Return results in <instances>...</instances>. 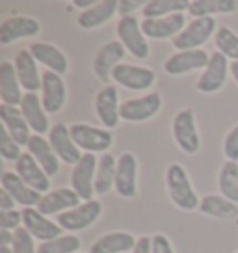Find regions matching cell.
Masks as SVG:
<instances>
[{"label": "cell", "instance_id": "cell-4", "mask_svg": "<svg viewBox=\"0 0 238 253\" xmlns=\"http://www.w3.org/2000/svg\"><path fill=\"white\" fill-rule=\"evenodd\" d=\"M214 17H201V19H192L190 24H186L184 28L175 40H171V45L177 48V52L181 50H198L203 43L212 38L216 30Z\"/></svg>", "mask_w": 238, "mask_h": 253}, {"label": "cell", "instance_id": "cell-6", "mask_svg": "<svg viewBox=\"0 0 238 253\" xmlns=\"http://www.w3.org/2000/svg\"><path fill=\"white\" fill-rule=\"evenodd\" d=\"M99 158L93 153H84L71 171V188L82 201H91L95 194V173Z\"/></svg>", "mask_w": 238, "mask_h": 253}, {"label": "cell", "instance_id": "cell-26", "mask_svg": "<svg viewBox=\"0 0 238 253\" xmlns=\"http://www.w3.org/2000/svg\"><path fill=\"white\" fill-rule=\"evenodd\" d=\"M26 147H28V153L36 158V162L43 168V171H45L48 177H52V175L58 173V169H60V158H58V155L54 153L50 142L45 140V136L32 134Z\"/></svg>", "mask_w": 238, "mask_h": 253}, {"label": "cell", "instance_id": "cell-33", "mask_svg": "<svg viewBox=\"0 0 238 253\" xmlns=\"http://www.w3.org/2000/svg\"><path fill=\"white\" fill-rule=\"evenodd\" d=\"M238 9V2L235 0H192L190 11L192 19L212 17L216 13H235Z\"/></svg>", "mask_w": 238, "mask_h": 253}, {"label": "cell", "instance_id": "cell-28", "mask_svg": "<svg viewBox=\"0 0 238 253\" xmlns=\"http://www.w3.org/2000/svg\"><path fill=\"white\" fill-rule=\"evenodd\" d=\"M24 95L21 93V82L17 79L15 63H0V99L2 104L8 106H21Z\"/></svg>", "mask_w": 238, "mask_h": 253}, {"label": "cell", "instance_id": "cell-21", "mask_svg": "<svg viewBox=\"0 0 238 253\" xmlns=\"http://www.w3.org/2000/svg\"><path fill=\"white\" fill-rule=\"evenodd\" d=\"M80 201L82 199L77 196V192L73 188H58L45 194L41 198L40 205L36 207V209L43 216H52V214L60 216L62 212H67V211H71L75 207H79Z\"/></svg>", "mask_w": 238, "mask_h": 253}, {"label": "cell", "instance_id": "cell-32", "mask_svg": "<svg viewBox=\"0 0 238 253\" xmlns=\"http://www.w3.org/2000/svg\"><path fill=\"white\" fill-rule=\"evenodd\" d=\"M116 171H118V158L104 153L97 162V173H95V194L104 196L108 194L114 184H116Z\"/></svg>", "mask_w": 238, "mask_h": 253}, {"label": "cell", "instance_id": "cell-24", "mask_svg": "<svg viewBox=\"0 0 238 253\" xmlns=\"http://www.w3.org/2000/svg\"><path fill=\"white\" fill-rule=\"evenodd\" d=\"M21 112H23L26 123L30 126V130H34V134L43 136L45 132H50V123H48V116L43 103H41V97L38 93H24L23 103H21Z\"/></svg>", "mask_w": 238, "mask_h": 253}, {"label": "cell", "instance_id": "cell-14", "mask_svg": "<svg viewBox=\"0 0 238 253\" xmlns=\"http://www.w3.org/2000/svg\"><path fill=\"white\" fill-rule=\"evenodd\" d=\"M210 54L198 48V50H181L177 54H171L164 62V71L171 77H179V75H186V73L198 71V69H205L208 65Z\"/></svg>", "mask_w": 238, "mask_h": 253}, {"label": "cell", "instance_id": "cell-47", "mask_svg": "<svg viewBox=\"0 0 238 253\" xmlns=\"http://www.w3.org/2000/svg\"><path fill=\"white\" fill-rule=\"evenodd\" d=\"M95 4L97 2H93V0H75V6H77V8H82L84 11L89 8H93Z\"/></svg>", "mask_w": 238, "mask_h": 253}, {"label": "cell", "instance_id": "cell-1", "mask_svg": "<svg viewBox=\"0 0 238 253\" xmlns=\"http://www.w3.org/2000/svg\"><path fill=\"white\" fill-rule=\"evenodd\" d=\"M166 186L167 194H169L175 207H179L181 211H196V209H199L201 199L198 198L196 190L192 186L190 177L186 173L184 166L177 164V162L167 166Z\"/></svg>", "mask_w": 238, "mask_h": 253}, {"label": "cell", "instance_id": "cell-22", "mask_svg": "<svg viewBox=\"0 0 238 253\" xmlns=\"http://www.w3.org/2000/svg\"><path fill=\"white\" fill-rule=\"evenodd\" d=\"M15 173L23 179L30 188H34L36 192H47L50 188V177H48L43 168L36 162V158L26 151L21 155V158L15 162Z\"/></svg>", "mask_w": 238, "mask_h": 253}, {"label": "cell", "instance_id": "cell-45", "mask_svg": "<svg viewBox=\"0 0 238 253\" xmlns=\"http://www.w3.org/2000/svg\"><path fill=\"white\" fill-rule=\"evenodd\" d=\"M0 211H15V199L6 190H0Z\"/></svg>", "mask_w": 238, "mask_h": 253}, {"label": "cell", "instance_id": "cell-34", "mask_svg": "<svg viewBox=\"0 0 238 253\" xmlns=\"http://www.w3.org/2000/svg\"><path fill=\"white\" fill-rule=\"evenodd\" d=\"M218 188L225 199L238 203V162H223L218 173Z\"/></svg>", "mask_w": 238, "mask_h": 253}, {"label": "cell", "instance_id": "cell-13", "mask_svg": "<svg viewBox=\"0 0 238 253\" xmlns=\"http://www.w3.org/2000/svg\"><path fill=\"white\" fill-rule=\"evenodd\" d=\"M186 28L184 13L160 17V19H143L142 32L149 40H175Z\"/></svg>", "mask_w": 238, "mask_h": 253}, {"label": "cell", "instance_id": "cell-5", "mask_svg": "<svg viewBox=\"0 0 238 253\" xmlns=\"http://www.w3.org/2000/svg\"><path fill=\"white\" fill-rule=\"evenodd\" d=\"M116 32H118L119 43L134 58L145 60L149 56V43L145 40V34L142 32V23H138L134 15L121 17L118 21Z\"/></svg>", "mask_w": 238, "mask_h": 253}, {"label": "cell", "instance_id": "cell-48", "mask_svg": "<svg viewBox=\"0 0 238 253\" xmlns=\"http://www.w3.org/2000/svg\"><path fill=\"white\" fill-rule=\"evenodd\" d=\"M231 77L238 84V62H231Z\"/></svg>", "mask_w": 238, "mask_h": 253}, {"label": "cell", "instance_id": "cell-23", "mask_svg": "<svg viewBox=\"0 0 238 253\" xmlns=\"http://www.w3.org/2000/svg\"><path fill=\"white\" fill-rule=\"evenodd\" d=\"M0 184H2V188L6 190L11 198L15 199V203L23 205L24 209L26 207H38L41 198H43L40 192L30 188L15 171H4V173L0 175Z\"/></svg>", "mask_w": 238, "mask_h": 253}, {"label": "cell", "instance_id": "cell-25", "mask_svg": "<svg viewBox=\"0 0 238 253\" xmlns=\"http://www.w3.org/2000/svg\"><path fill=\"white\" fill-rule=\"evenodd\" d=\"M0 119L2 125L9 132V136L17 142V145H28L30 142V126L24 119L21 108L17 106H8V104H0Z\"/></svg>", "mask_w": 238, "mask_h": 253}, {"label": "cell", "instance_id": "cell-9", "mask_svg": "<svg viewBox=\"0 0 238 253\" xmlns=\"http://www.w3.org/2000/svg\"><path fill=\"white\" fill-rule=\"evenodd\" d=\"M231 73V63L229 60L222 54V52H212L210 54V60H208V65H206L201 77L198 79V84H196V89L201 91V93H216L220 91L227 80V75Z\"/></svg>", "mask_w": 238, "mask_h": 253}, {"label": "cell", "instance_id": "cell-15", "mask_svg": "<svg viewBox=\"0 0 238 253\" xmlns=\"http://www.w3.org/2000/svg\"><path fill=\"white\" fill-rule=\"evenodd\" d=\"M41 103L47 114H56L64 108L67 99V89L62 75L52 71H45L41 77Z\"/></svg>", "mask_w": 238, "mask_h": 253}, {"label": "cell", "instance_id": "cell-3", "mask_svg": "<svg viewBox=\"0 0 238 253\" xmlns=\"http://www.w3.org/2000/svg\"><path fill=\"white\" fill-rule=\"evenodd\" d=\"M171 132L173 140L179 145V149L186 155H196L201 147L199 140L198 125H196V116L192 108H183L175 114L173 123H171Z\"/></svg>", "mask_w": 238, "mask_h": 253}, {"label": "cell", "instance_id": "cell-29", "mask_svg": "<svg viewBox=\"0 0 238 253\" xmlns=\"http://www.w3.org/2000/svg\"><path fill=\"white\" fill-rule=\"evenodd\" d=\"M136 242L138 238L127 231H112L97 238L89 248V253H127L134 250Z\"/></svg>", "mask_w": 238, "mask_h": 253}, {"label": "cell", "instance_id": "cell-40", "mask_svg": "<svg viewBox=\"0 0 238 253\" xmlns=\"http://www.w3.org/2000/svg\"><path fill=\"white\" fill-rule=\"evenodd\" d=\"M223 155L231 162H238V125L231 128L223 140Z\"/></svg>", "mask_w": 238, "mask_h": 253}, {"label": "cell", "instance_id": "cell-37", "mask_svg": "<svg viewBox=\"0 0 238 253\" xmlns=\"http://www.w3.org/2000/svg\"><path fill=\"white\" fill-rule=\"evenodd\" d=\"M80 248V238L75 235H62V237L41 242L38 246V253H77Z\"/></svg>", "mask_w": 238, "mask_h": 253}, {"label": "cell", "instance_id": "cell-36", "mask_svg": "<svg viewBox=\"0 0 238 253\" xmlns=\"http://www.w3.org/2000/svg\"><path fill=\"white\" fill-rule=\"evenodd\" d=\"M214 45L218 52H222L227 60L231 62H238V34L227 28V26H220L214 36Z\"/></svg>", "mask_w": 238, "mask_h": 253}, {"label": "cell", "instance_id": "cell-19", "mask_svg": "<svg viewBox=\"0 0 238 253\" xmlns=\"http://www.w3.org/2000/svg\"><path fill=\"white\" fill-rule=\"evenodd\" d=\"M125 47L119 41H110L104 47L97 50L95 60H93V73L101 82L108 86V80L112 79V71L118 67L123 56H125Z\"/></svg>", "mask_w": 238, "mask_h": 253}, {"label": "cell", "instance_id": "cell-27", "mask_svg": "<svg viewBox=\"0 0 238 253\" xmlns=\"http://www.w3.org/2000/svg\"><path fill=\"white\" fill-rule=\"evenodd\" d=\"M30 52L36 58L38 63H43L47 67V71L58 73V75H65L69 71V62L65 54L58 47L45 43V41H38L30 47Z\"/></svg>", "mask_w": 238, "mask_h": 253}, {"label": "cell", "instance_id": "cell-8", "mask_svg": "<svg viewBox=\"0 0 238 253\" xmlns=\"http://www.w3.org/2000/svg\"><path fill=\"white\" fill-rule=\"evenodd\" d=\"M101 212H103L101 201H97V199L84 201V203H80L79 207H75L71 211L60 214L58 216V225L64 231L77 233V231L87 229L89 225H93L97 218L101 216Z\"/></svg>", "mask_w": 238, "mask_h": 253}, {"label": "cell", "instance_id": "cell-7", "mask_svg": "<svg viewBox=\"0 0 238 253\" xmlns=\"http://www.w3.org/2000/svg\"><path fill=\"white\" fill-rule=\"evenodd\" d=\"M160 108H162V97L157 91H151V93L121 103L119 118L128 123H142V121L155 118Z\"/></svg>", "mask_w": 238, "mask_h": 253}, {"label": "cell", "instance_id": "cell-41", "mask_svg": "<svg viewBox=\"0 0 238 253\" xmlns=\"http://www.w3.org/2000/svg\"><path fill=\"white\" fill-rule=\"evenodd\" d=\"M23 223V212L19 211H0V229L15 231Z\"/></svg>", "mask_w": 238, "mask_h": 253}, {"label": "cell", "instance_id": "cell-35", "mask_svg": "<svg viewBox=\"0 0 238 253\" xmlns=\"http://www.w3.org/2000/svg\"><path fill=\"white\" fill-rule=\"evenodd\" d=\"M190 8L188 0H149L143 6V19H160V17L184 13V9Z\"/></svg>", "mask_w": 238, "mask_h": 253}, {"label": "cell", "instance_id": "cell-20", "mask_svg": "<svg viewBox=\"0 0 238 253\" xmlns=\"http://www.w3.org/2000/svg\"><path fill=\"white\" fill-rule=\"evenodd\" d=\"M15 71H17V79L21 82V87H23L26 93H38L41 89V77L40 69H38V62L32 56L30 48H23L19 50L15 56Z\"/></svg>", "mask_w": 238, "mask_h": 253}, {"label": "cell", "instance_id": "cell-43", "mask_svg": "<svg viewBox=\"0 0 238 253\" xmlns=\"http://www.w3.org/2000/svg\"><path fill=\"white\" fill-rule=\"evenodd\" d=\"M145 4H147V2H143V0H119L118 13L121 17H130L136 9L145 6Z\"/></svg>", "mask_w": 238, "mask_h": 253}, {"label": "cell", "instance_id": "cell-10", "mask_svg": "<svg viewBox=\"0 0 238 253\" xmlns=\"http://www.w3.org/2000/svg\"><path fill=\"white\" fill-rule=\"evenodd\" d=\"M112 80L119 86L127 87L130 91L149 89L157 80V73L149 67L132 65V63H119L112 71Z\"/></svg>", "mask_w": 238, "mask_h": 253}, {"label": "cell", "instance_id": "cell-42", "mask_svg": "<svg viewBox=\"0 0 238 253\" xmlns=\"http://www.w3.org/2000/svg\"><path fill=\"white\" fill-rule=\"evenodd\" d=\"M153 253H175L173 246L166 235H162V233L153 235Z\"/></svg>", "mask_w": 238, "mask_h": 253}, {"label": "cell", "instance_id": "cell-31", "mask_svg": "<svg viewBox=\"0 0 238 253\" xmlns=\"http://www.w3.org/2000/svg\"><path fill=\"white\" fill-rule=\"evenodd\" d=\"M199 211L206 216H212L218 220H235L238 216V205L233 203L223 196H205L199 203Z\"/></svg>", "mask_w": 238, "mask_h": 253}, {"label": "cell", "instance_id": "cell-49", "mask_svg": "<svg viewBox=\"0 0 238 253\" xmlns=\"http://www.w3.org/2000/svg\"><path fill=\"white\" fill-rule=\"evenodd\" d=\"M0 253H13L11 246H0Z\"/></svg>", "mask_w": 238, "mask_h": 253}, {"label": "cell", "instance_id": "cell-11", "mask_svg": "<svg viewBox=\"0 0 238 253\" xmlns=\"http://www.w3.org/2000/svg\"><path fill=\"white\" fill-rule=\"evenodd\" d=\"M114 190L125 199H134L138 196V160L132 153L119 155Z\"/></svg>", "mask_w": 238, "mask_h": 253}, {"label": "cell", "instance_id": "cell-39", "mask_svg": "<svg viewBox=\"0 0 238 253\" xmlns=\"http://www.w3.org/2000/svg\"><path fill=\"white\" fill-rule=\"evenodd\" d=\"M11 248H13V253H38V248L34 246V237L24 227L13 231Z\"/></svg>", "mask_w": 238, "mask_h": 253}, {"label": "cell", "instance_id": "cell-12", "mask_svg": "<svg viewBox=\"0 0 238 253\" xmlns=\"http://www.w3.org/2000/svg\"><path fill=\"white\" fill-rule=\"evenodd\" d=\"M21 212H23V227L40 242H48V240L62 237L64 229L58 225V221L48 220L36 207H26Z\"/></svg>", "mask_w": 238, "mask_h": 253}, {"label": "cell", "instance_id": "cell-16", "mask_svg": "<svg viewBox=\"0 0 238 253\" xmlns=\"http://www.w3.org/2000/svg\"><path fill=\"white\" fill-rule=\"evenodd\" d=\"M48 142L52 145L54 153L58 155V158L65 162V164H71L73 168L77 166L82 158V153L77 147V143L73 142L71 132H69V126L64 123H56L50 126V132H48Z\"/></svg>", "mask_w": 238, "mask_h": 253}, {"label": "cell", "instance_id": "cell-2", "mask_svg": "<svg viewBox=\"0 0 238 253\" xmlns=\"http://www.w3.org/2000/svg\"><path fill=\"white\" fill-rule=\"evenodd\" d=\"M73 142L77 143V147L86 153H108V149L114 143V136L106 128H97L87 123H73L69 126Z\"/></svg>", "mask_w": 238, "mask_h": 253}, {"label": "cell", "instance_id": "cell-44", "mask_svg": "<svg viewBox=\"0 0 238 253\" xmlns=\"http://www.w3.org/2000/svg\"><path fill=\"white\" fill-rule=\"evenodd\" d=\"M132 253H153V237H140Z\"/></svg>", "mask_w": 238, "mask_h": 253}, {"label": "cell", "instance_id": "cell-38", "mask_svg": "<svg viewBox=\"0 0 238 253\" xmlns=\"http://www.w3.org/2000/svg\"><path fill=\"white\" fill-rule=\"evenodd\" d=\"M21 145H17V142L9 136V132L2 126L0 128V157L9 162H17L21 158Z\"/></svg>", "mask_w": 238, "mask_h": 253}, {"label": "cell", "instance_id": "cell-46", "mask_svg": "<svg viewBox=\"0 0 238 253\" xmlns=\"http://www.w3.org/2000/svg\"><path fill=\"white\" fill-rule=\"evenodd\" d=\"M13 244V233L11 231H0V246Z\"/></svg>", "mask_w": 238, "mask_h": 253}, {"label": "cell", "instance_id": "cell-18", "mask_svg": "<svg viewBox=\"0 0 238 253\" xmlns=\"http://www.w3.org/2000/svg\"><path fill=\"white\" fill-rule=\"evenodd\" d=\"M40 32V21H36L32 17L13 15L0 24V43L2 45H11L13 41L24 40V38H34Z\"/></svg>", "mask_w": 238, "mask_h": 253}, {"label": "cell", "instance_id": "cell-17", "mask_svg": "<svg viewBox=\"0 0 238 253\" xmlns=\"http://www.w3.org/2000/svg\"><path fill=\"white\" fill-rule=\"evenodd\" d=\"M119 93L118 87L114 84H108L99 89V93L95 97V112L99 121L103 123V126L108 130V128H116L119 123Z\"/></svg>", "mask_w": 238, "mask_h": 253}, {"label": "cell", "instance_id": "cell-30", "mask_svg": "<svg viewBox=\"0 0 238 253\" xmlns=\"http://www.w3.org/2000/svg\"><path fill=\"white\" fill-rule=\"evenodd\" d=\"M119 2L116 0H104V2H97L93 8L82 11L79 17H77V23H79L80 28L84 30H93L101 24L108 23L112 17L118 13Z\"/></svg>", "mask_w": 238, "mask_h": 253}]
</instances>
